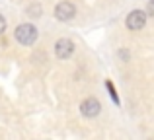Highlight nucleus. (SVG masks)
Masks as SVG:
<instances>
[{
    "label": "nucleus",
    "mask_w": 154,
    "mask_h": 140,
    "mask_svg": "<svg viewBox=\"0 0 154 140\" xmlns=\"http://www.w3.org/2000/svg\"><path fill=\"white\" fill-rule=\"evenodd\" d=\"M14 35H16V39H18V43L29 47V45H33L35 39H37V29H35V25H31V23H22V25L16 27Z\"/></svg>",
    "instance_id": "f257e3e1"
},
{
    "label": "nucleus",
    "mask_w": 154,
    "mask_h": 140,
    "mask_svg": "<svg viewBox=\"0 0 154 140\" xmlns=\"http://www.w3.org/2000/svg\"><path fill=\"white\" fill-rule=\"evenodd\" d=\"M100 111H102V103H100L96 97H86L82 103H80V113H82L86 119L98 117Z\"/></svg>",
    "instance_id": "f03ea898"
},
{
    "label": "nucleus",
    "mask_w": 154,
    "mask_h": 140,
    "mask_svg": "<svg viewBox=\"0 0 154 140\" xmlns=\"http://www.w3.org/2000/svg\"><path fill=\"white\" fill-rule=\"evenodd\" d=\"M127 27L131 31H139L144 27V23H146V14H144L143 10H133L131 14L127 16Z\"/></svg>",
    "instance_id": "7ed1b4c3"
},
{
    "label": "nucleus",
    "mask_w": 154,
    "mask_h": 140,
    "mask_svg": "<svg viewBox=\"0 0 154 140\" xmlns=\"http://www.w3.org/2000/svg\"><path fill=\"white\" fill-rule=\"evenodd\" d=\"M74 16H76L74 4H70V2H60V4H57V8H55V18L59 19V22H68V19H72Z\"/></svg>",
    "instance_id": "20e7f679"
},
{
    "label": "nucleus",
    "mask_w": 154,
    "mask_h": 140,
    "mask_svg": "<svg viewBox=\"0 0 154 140\" xmlns=\"http://www.w3.org/2000/svg\"><path fill=\"white\" fill-rule=\"evenodd\" d=\"M72 53H74V43L70 39H59L55 43V55L59 58H68Z\"/></svg>",
    "instance_id": "39448f33"
},
{
    "label": "nucleus",
    "mask_w": 154,
    "mask_h": 140,
    "mask_svg": "<svg viewBox=\"0 0 154 140\" xmlns=\"http://www.w3.org/2000/svg\"><path fill=\"white\" fill-rule=\"evenodd\" d=\"M41 6H39V4H31V6H27V14L31 16V18H39V16H41Z\"/></svg>",
    "instance_id": "423d86ee"
},
{
    "label": "nucleus",
    "mask_w": 154,
    "mask_h": 140,
    "mask_svg": "<svg viewBox=\"0 0 154 140\" xmlns=\"http://www.w3.org/2000/svg\"><path fill=\"white\" fill-rule=\"evenodd\" d=\"M105 86L109 88V94H111V97H113V101H117V94H115V90H113V86H111V82H107Z\"/></svg>",
    "instance_id": "0eeeda50"
},
{
    "label": "nucleus",
    "mask_w": 154,
    "mask_h": 140,
    "mask_svg": "<svg viewBox=\"0 0 154 140\" xmlns=\"http://www.w3.org/2000/svg\"><path fill=\"white\" fill-rule=\"evenodd\" d=\"M146 12H148V16H154V0H150V2H148Z\"/></svg>",
    "instance_id": "6e6552de"
},
{
    "label": "nucleus",
    "mask_w": 154,
    "mask_h": 140,
    "mask_svg": "<svg viewBox=\"0 0 154 140\" xmlns=\"http://www.w3.org/2000/svg\"><path fill=\"white\" fill-rule=\"evenodd\" d=\"M4 29H6V19H4L2 16H0V35L4 33Z\"/></svg>",
    "instance_id": "1a4fd4ad"
}]
</instances>
